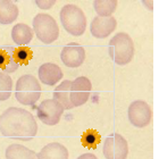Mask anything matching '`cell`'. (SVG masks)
Listing matches in <instances>:
<instances>
[{
    "mask_svg": "<svg viewBox=\"0 0 159 159\" xmlns=\"http://www.w3.org/2000/svg\"><path fill=\"white\" fill-rule=\"evenodd\" d=\"M0 133L10 139L31 141L38 133V123L29 110L9 107L0 115Z\"/></svg>",
    "mask_w": 159,
    "mask_h": 159,
    "instance_id": "1",
    "label": "cell"
},
{
    "mask_svg": "<svg viewBox=\"0 0 159 159\" xmlns=\"http://www.w3.org/2000/svg\"><path fill=\"white\" fill-rule=\"evenodd\" d=\"M110 58L120 66L131 63L134 56V43L127 33L119 32L110 40L108 46Z\"/></svg>",
    "mask_w": 159,
    "mask_h": 159,
    "instance_id": "2",
    "label": "cell"
},
{
    "mask_svg": "<svg viewBox=\"0 0 159 159\" xmlns=\"http://www.w3.org/2000/svg\"><path fill=\"white\" fill-rule=\"evenodd\" d=\"M60 23L66 32L72 35L80 37L85 32L86 17L83 10L76 5H65L60 9Z\"/></svg>",
    "mask_w": 159,
    "mask_h": 159,
    "instance_id": "3",
    "label": "cell"
},
{
    "mask_svg": "<svg viewBox=\"0 0 159 159\" xmlns=\"http://www.w3.org/2000/svg\"><path fill=\"white\" fill-rule=\"evenodd\" d=\"M16 100L25 106H33L41 97V85L38 79L31 74L22 75L15 86Z\"/></svg>",
    "mask_w": 159,
    "mask_h": 159,
    "instance_id": "4",
    "label": "cell"
},
{
    "mask_svg": "<svg viewBox=\"0 0 159 159\" xmlns=\"http://www.w3.org/2000/svg\"><path fill=\"white\" fill-rule=\"evenodd\" d=\"M33 32L38 39L46 44L55 42L59 37V27L49 14H37L33 18Z\"/></svg>",
    "mask_w": 159,
    "mask_h": 159,
    "instance_id": "5",
    "label": "cell"
},
{
    "mask_svg": "<svg viewBox=\"0 0 159 159\" xmlns=\"http://www.w3.org/2000/svg\"><path fill=\"white\" fill-rule=\"evenodd\" d=\"M103 156L106 159H126L129 155V144L118 133H111L103 143Z\"/></svg>",
    "mask_w": 159,
    "mask_h": 159,
    "instance_id": "6",
    "label": "cell"
},
{
    "mask_svg": "<svg viewBox=\"0 0 159 159\" xmlns=\"http://www.w3.org/2000/svg\"><path fill=\"white\" fill-rule=\"evenodd\" d=\"M64 108L58 101L53 99H46L37 108V115L43 124L53 126L58 124L64 113Z\"/></svg>",
    "mask_w": 159,
    "mask_h": 159,
    "instance_id": "7",
    "label": "cell"
},
{
    "mask_svg": "<svg viewBox=\"0 0 159 159\" xmlns=\"http://www.w3.org/2000/svg\"><path fill=\"white\" fill-rule=\"evenodd\" d=\"M127 117L129 123L135 127L142 129L149 125L152 118V110L146 101L135 100L129 106Z\"/></svg>",
    "mask_w": 159,
    "mask_h": 159,
    "instance_id": "8",
    "label": "cell"
},
{
    "mask_svg": "<svg viewBox=\"0 0 159 159\" xmlns=\"http://www.w3.org/2000/svg\"><path fill=\"white\" fill-rule=\"evenodd\" d=\"M92 84L88 77L80 76L72 82L70 85V101L73 107H80L89 100Z\"/></svg>",
    "mask_w": 159,
    "mask_h": 159,
    "instance_id": "9",
    "label": "cell"
},
{
    "mask_svg": "<svg viewBox=\"0 0 159 159\" xmlns=\"http://www.w3.org/2000/svg\"><path fill=\"white\" fill-rule=\"evenodd\" d=\"M60 59L65 66L70 68H76L84 63L85 50L79 43L70 42L63 48L60 52Z\"/></svg>",
    "mask_w": 159,
    "mask_h": 159,
    "instance_id": "10",
    "label": "cell"
},
{
    "mask_svg": "<svg viewBox=\"0 0 159 159\" xmlns=\"http://www.w3.org/2000/svg\"><path fill=\"white\" fill-rule=\"evenodd\" d=\"M116 26L117 22L115 17L96 16L91 22L90 32L97 39H105V38L109 37V34L113 33Z\"/></svg>",
    "mask_w": 159,
    "mask_h": 159,
    "instance_id": "11",
    "label": "cell"
},
{
    "mask_svg": "<svg viewBox=\"0 0 159 159\" xmlns=\"http://www.w3.org/2000/svg\"><path fill=\"white\" fill-rule=\"evenodd\" d=\"M39 80L43 84L53 86L63 79V72L57 64L46 63L42 64L39 68Z\"/></svg>",
    "mask_w": 159,
    "mask_h": 159,
    "instance_id": "12",
    "label": "cell"
},
{
    "mask_svg": "<svg viewBox=\"0 0 159 159\" xmlns=\"http://www.w3.org/2000/svg\"><path fill=\"white\" fill-rule=\"evenodd\" d=\"M39 159H68V150L59 142H51L38 152Z\"/></svg>",
    "mask_w": 159,
    "mask_h": 159,
    "instance_id": "13",
    "label": "cell"
},
{
    "mask_svg": "<svg viewBox=\"0 0 159 159\" xmlns=\"http://www.w3.org/2000/svg\"><path fill=\"white\" fill-rule=\"evenodd\" d=\"M14 47H2L0 48V70L6 74H11L16 72L18 68V64L14 58Z\"/></svg>",
    "mask_w": 159,
    "mask_h": 159,
    "instance_id": "14",
    "label": "cell"
},
{
    "mask_svg": "<svg viewBox=\"0 0 159 159\" xmlns=\"http://www.w3.org/2000/svg\"><path fill=\"white\" fill-rule=\"evenodd\" d=\"M33 34L34 32L32 27H30L27 24L18 23L11 30V39L16 44L24 47L32 41Z\"/></svg>",
    "mask_w": 159,
    "mask_h": 159,
    "instance_id": "15",
    "label": "cell"
},
{
    "mask_svg": "<svg viewBox=\"0 0 159 159\" xmlns=\"http://www.w3.org/2000/svg\"><path fill=\"white\" fill-rule=\"evenodd\" d=\"M70 85H72V81L65 80L53 91V99L56 100V101H58L63 106V108L65 110H70L73 108V105H72L70 97Z\"/></svg>",
    "mask_w": 159,
    "mask_h": 159,
    "instance_id": "16",
    "label": "cell"
},
{
    "mask_svg": "<svg viewBox=\"0 0 159 159\" xmlns=\"http://www.w3.org/2000/svg\"><path fill=\"white\" fill-rule=\"evenodd\" d=\"M18 14L20 10L15 2L9 0H0V24L7 25L14 23L17 20Z\"/></svg>",
    "mask_w": 159,
    "mask_h": 159,
    "instance_id": "17",
    "label": "cell"
},
{
    "mask_svg": "<svg viewBox=\"0 0 159 159\" xmlns=\"http://www.w3.org/2000/svg\"><path fill=\"white\" fill-rule=\"evenodd\" d=\"M6 159H39L38 153L23 144L14 143L6 149Z\"/></svg>",
    "mask_w": 159,
    "mask_h": 159,
    "instance_id": "18",
    "label": "cell"
},
{
    "mask_svg": "<svg viewBox=\"0 0 159 159\" xmlns=\"http://www.w3.org/2000/svg\"><path fill=\"white\" fill-rule=\"evenodd\" d=\"M116 0H96L93 1V7L98 16L100 17H109L117 8Z\"/></svg>",
    "mask_w": 159,
    "mask_h": 159,
    "instance_id": "19",
    "label": "cell"
},
{
    "mask_svg": "<svg viewBox=\"0 0 159 159\" xmlns=\"http://www.w3.org/2000/svg\"><path fill=\"white\" fill-rule=\"evenodd\" d=\"M13 90V80L8 74L0 72V101L9 99Z\"/></svg>",
    "mask_w": 159,
    "mask_h": 159,
    "instance_id": "20",
    "label": "cell"
},
{
    "mask_svg": "<svg viewBox=\"0 0 159 159\" xmlns=\"http://www.w3.org/2000/svg\"><path fill=\"white\" fill-rule=\"evenodd\" d=\"M81 142L84 148L88 149H96L100 143V134L96 129H88L83 133L81 138Z\"/></svg>",
    "mask_w": 159,
    "mask_h": 159,
    "instance_id": "21",
    "label": "cell"
},
{
    "mask_svg": "<svg viewBox=\"0 0 159 159\" xmlns=\"http://www.w3.org/2000/svg\"><path fill=\"white\" fill-rule=\"evenodd\" d=\"M14 58L18 65H27L33 58V52L26 47H18L14 50Z\"/></svg>",
    "mask_w": 159,
    "mask_h": 159,
    "instance_id": "22",
    "label": "cell"
},
{
    "mask_svg": "<svg viewBox=\"0 0 159 159\" xmlns=\"http://www.w3.org/2000/svg\"><path fill=\"white\" fill-rule=\"evenodd\" d=\"M35 3H37L38 7L41 8V9H49V8H51V7L56 3V1H55V0H49V1H48V0H47V1L46 0H43V1L42 0H37Z\"/></svg>",
    "mask_w": 159,
    "mask_h": 159,
    "instance_id": "23",
    "label": "cell"
},
{
    "mask_svg": "<svg viewBox=\"0 0 159 159\" xmlns=\"http://www.w3.org/2000/svg\"><path fill=\"white\" fill-rule=\"evenodd\" d=\"M77 159H98V158H97L93 153L88 152V153H83V155H81Z\"/></svg>",
    "mask_w": 159,
    "mask_h": 159,
    "instance_id": "24",
    "label": "cell"
}]
</instances>
